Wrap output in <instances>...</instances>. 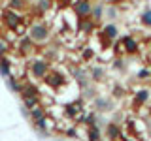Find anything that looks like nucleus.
I'll return each instance as SVG.
<instances>
[{
	"mask_svg": "<svg viewBox=\"0 0 151 141\" xmlns=\"http://www.w3.org/2000/svg\"><path fill=\"white\" fill-rule=\"evenodd\" d=\"M32 38H36V40H45V36H47V30L42 25H36L34 28H32Z\"/></svg>",
	"mask_w": 151,
	"mask_h": 141,
	"instance_id": "nucleus-1",
	"label": "nucleus"
},
{
	"mask_svg": "<svg viewBox=\"0 0 151 141\" xmlns=\"http://www.w3.org/2000/svg\"><path fill=\"white\" fill-rule=\"evenodd\" d=\"M125 43H127V47H129V51H136V43H134V40L127 38V40H125Z\"/></svg>",
	"mask_w": 151,
	"mask_h": 141,
	"instance_id": "nucleus-2",
	"label": "nucleus"
},
{
	"mask_svg": "<svg viewBox=\"0 0 151 141\" xmlns=\"http://www.w3.org/2000/svg\"><path fill=\"white\" fill-rule=\"evenodd\" d=\"M0 70H2L4 73H8V72H9V66H8L6 60H2V62H0Z\"/></svg>",
	"mask_w": 151,
	"mask_h": 141,
	"instance_id": "nucleus-3",
	"label": "nucleus"
},
{
	"mask_svg": "<svg viewBox=\"0 0 151 141\" xmlns=\"http://www.w3.org/2000/svg\"><path fill=\"white\" fill-rule=\"evenodd\" d=\"M144 23H145V25H151V11L144 13Z\"/></svg>",
	"mask_w": 151,
	"mask_h": 141,
	"instance_id": "nucleus-4",
	"label": "nucleus"
},
{
	"mask_svg": "<svg viewBox=\"0 0 151 141\" xmlns=\"http://www.w3.org/2000/svg\"><path fill=\"white\" fill-rule=\"evenodd\" d=\"M106 32H108V36H110V38L115 36V28H113V26H108V28H106Z\"/></svg>",
	"mask_w": 151,
	"mask_h": 141,
	"instance_id": "nucleus-5",
	"label": "nucleus"
},
{
	"mask_svg": "<svg viewBox=\"0 0 151 141\" xmlns=\"http://www.w3.org/2000/svg\"><path fill=\"white\" fill-rule=\"evenodd\" d=\"M12 6H13V8H19V6H23V0H12Z\"/></svg>",
	"mask_w": 151,
	"mask_h": 141,
	"instance_id": "nucleus-6",
	"label": "nucleus"
}]
</instances>
